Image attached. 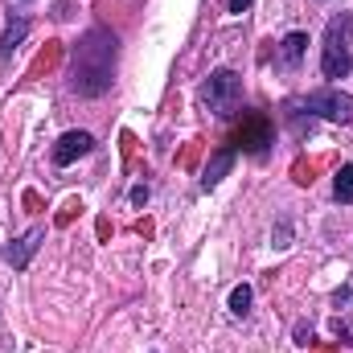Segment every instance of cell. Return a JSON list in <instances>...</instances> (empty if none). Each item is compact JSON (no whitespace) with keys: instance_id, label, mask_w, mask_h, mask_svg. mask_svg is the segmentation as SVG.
Returning <instances> with one entry per match:
<instances>
[{"instance_id":"obj_1","label":"cell","mask_w":353,"mask_h":353,"mask_svg":"<svg viewBox=\"0 0 353 353\" xmlns=\"http://www.w3.org/2000/svg\"><path fill=\"white\" fill-rule=\"evenodd\" d=\"M115 79V33L107 29H90L74 50L70 62V87L79 94H103Z\"/></svg>"},{"instance_id":"obj_2","label":"cell","mask_w":353,"mask_h":353,"mask_svg":"<svg viewBox=\"0 0 353 353\" xmlns=\"http://www.w3.org/2000/svg\"><path fill=\"white\" fill-rule=\"evenodd\" d=\"M350 33H353L350 12H341V17L329 21V29H325V50H321V70H325V79H345L353 70Z\"/></svg>"},{"instance_id":"obj_3","label":"cell","mask_w":353,"mask_h":353,"mask_svg":"<svg viewBox=\"0 0 353 353\" xmlns=\"http://www.w3.org/2000/svg\"><path fill=\"white\" fill-rule=\"evenodd\" d=\"M239 94H243V83H239V74H230V70H218V74H210V83L201 87L205 107H210L214 115H222V119L239 111Z\"/></svg>"},{"instance_id":"obj_4","label":"cell","mask_w":353,"mask_h":353,"mask_svg":"<svg viewBox=\"0 0 353 353\" xmlns=\"http://www.w3.org/2000/svg\"><path fill=\"white\" fill-rule=\"evenodd\" d=\"M304 111H312L321 119H333V123H353V94H341V90H333V87L312 90L304 99Z\"/></svg>"},{"instance_id":"obj_5","label":"cell","mask_w":353,"mask_h":353,"mask_svg":"<svg viewBox=\"0 0 353 353\" xmlns=\"http://www.w3.org/2000/svg\"><path fill=\"white\" fill-rule=\"evenodd\" d=\"M90 148H94L90 132H66V136L54 144V165H58V169H66V165H74L79 157H87Z\"/></svg>"},{"instance_id":"obj_6","label":"cell","mask_w":353,"mask_h":353,"mask_svg":"<svg viewBox=\"0 0 353 353\" xmlns=\"http://www.w3.org/2000/svg\"><path fill=\"white\" fill-rule=\"evenodd\" d=\"M25 33H29V21L17 12V17H8V25H4V41H0V54L4 58H12L17 54V46L25 41Z\"/></svg>"},{"instance_id":"obj_7","label":"cell","mask_w":353,"mask_h":353,"mask_svg":"<svg viewBox=\"0 0 353 353\" xmlns=\"http://www.w3.org/2000/svg\"><path fill=\"white\" fill-rule=\"evenodd\" d=\"M304 46H308V37H304V33H288V37H283V46H279V58H275V62H279L283 70H292V66L304 58Z\"/></svg>"},{"instance_id":"obj_8","label":"cell","mask_w":353,"mask_h":353,"mask_svg":"<svg viewBox=\"0 0 353 353\" xmlns=\"http://www.w3.org/2000/svg\"><path fill=\"white\" fill-rule=\"evenodd\" d=\"M37 243H41V230H29L17 247H8V263H12V267H25V263H29V255L37 251Z\"/></svg>"},{"instance_id":"obj_9","label":"cell","mask_w":353,"mask_h":353,"mask_svg":"<svg viewBox=\"0 0 353 353\" xmlns=\"http://www.w3.org/2000/svg\"><path fill=\"white\" fill-rule=\"evenodd\" d=\"M230 165H234V148H222V152L214 157V165L205 169V176H201V185H205V189H214V185H218V181L226 176V169H230Z\"/></svg>"},{"instance_id":"obj_10","label":"cell","mask_w":353,"mask_h":353,"mask_svg":"<svg viewBox=\"0 0 353 353\" xmlns=\"http://www.w3.org/2000/svg\"><path fill=\"white\" fill-rule=\"evenodd\" d=\"M333 193H337V201H345V205L353 201V165H341V173L333 181Z\"/></svg>"},{"instance_id":"obj_11","label":"cell","mask_w":353,"mask_h":353,"mask_svg":"<svg viewBox=\"0 0 353 353\" xmlns=\"http://www.w3.org/2000/svg\"><path fill=\"white\" fill-rule=\"evenodd\" d=\"M230 312H234V316H247V312H251V288H247V283H239V288L230 292Z\"/></svg>"},{"instance_id":"obj_12","label":"cell","mask_w":353,"mask_h":353,"mask_svg":"<svg viewBox=\"0 0 353 353\" xmlns=\"http://www.w3.org/2000/svg\"><path fill=\"white\" fill-rule=\"evenodd\" d=\"M132 201H140V205H144V201H148V189H144V185H136V189H132Z\"/></svg>"},{"instance_id":"obj_13","label":"cell","mask_w":353,"mask_h":353,"mask_svg":"<svg viewBox=\"0 0 353 353\" xmlns=\"http://www.w3.org/2000/svg\"><path fill=\"white\" fill-rule=\"evenodd\" d=\"M251 8V0H230V12H247Z\"/></svg>"}]
</instances>
